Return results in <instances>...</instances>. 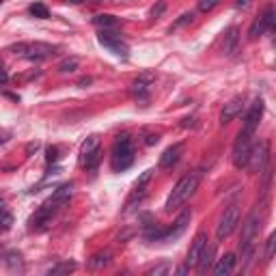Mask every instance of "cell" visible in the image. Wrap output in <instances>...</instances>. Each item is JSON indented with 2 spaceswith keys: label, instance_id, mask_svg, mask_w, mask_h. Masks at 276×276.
Returning a JSON list of instances; mask_svg holds the SVG:
<instances>
[{
  "label": "cell",
  "instance_id": "17",
  "mask_svg": "<svg viewBox=\"0 0 276 276\" xmlns=\"http://www.w3.org/2000/svg\"><path fill=\"white\" fill-rule=\"evenodd\" d=\"M181 151H184V145H181V143L170 145V147L166 149L162 155H160V169H173V166L177 164V160H179Z\"/></svg>",
  "mask_w": 276,
  "mask_h": 276
},
{
  "label": "cell",
  "instance_id": "4",
  "mask_svg": "<svg viewBox=\"0 0 276 276\" xmlns=\"http://www.w3.org/2000/svg\"><path fill=\"white\" fill-rule=\"evenodd\" d=\"M251 147H253V136L239 129L237 140H235V145H233V155H231L235 169H246L248 155H251Z\"/></svg>",
  "mask_w": 276,
  "mask_h": 276
},
{
  "label": "cell",
  "instance_id": "28",
  "mask_svg": "<svg viewBox=\"0 0 276 276\" xmlns=\"http://www.w3.org/2000/svg\"><path fill=\"white\" fill-rule=\"evenodd\" d=\"M30 15H35V18H39V20H48L50 18V11H48V7L45 4H41V2H35V4H30Z\"/></svg>",
  "mask_w": 276,
  "mask_h": 276
},
{
  "label": "cell",
  "instance_id": "1",
  "mask_svg": "<svg viewBox=\"0 0 276 276\" xmlns=\"http://www.w3.org/2000/svg\"><path fill=\"white\" fill-rule=\"evenodd\" d=\"M201 177H203L201 170H192V173L181 177V179L175 184L173 192L169 194V199H166V205H164L166 212H173V210H177L179 205H184V203L188 201L190 196L196 192V188H199Z\"/></svg>",
  "mask_w": 276,
  "mask_h": 276
},
{
  "label": "cell",
  "instance_id": "42",
  "mask_svg": "<svg viewBox=\"0 0 276 276\" xmlns=\"http://www.w3.org/2000/svg\"><path fill=\"white\" fill-rule=\"evenodd\" d=\"M248 2H251V0H235V4H237V7H246Z\"/></svg>",
  "mask_w": 276,
  "mask_h": 276
},
{
  "label": "cell",
  "instance_id": "34",
  "mask_svg": "<svg viewBox=\"0 0 276 276\" xmlns=\"http://www.w3.org/2000/svg\"><path fill=\"white\" fill-rule=\"evenodd\" d=\"M164 11H166V0H160L155 7H151V13H149V15L155 20V18H160V15H162Z\"/></svg>",
  "mask_w": 276,
  "mask_h": 276
},
{
  "label": "cell",
  "instance_id": "38",
  "mask_svg": "<svg viewBox=\"0 0 276 276\" xmlns=\"http://www.w3.org/2000/svg\"><path fill=\"white\" fill-rule=\"evenodd\" d=\"M158 140H160V136H158V134H149L145 143H147V145H155V143H158Z\"/></svg>",
  "mask_w": 276,
  "mask_h": 276
},
{
  "label": "cell",
  "instance_id": "22",
  "mask_svg": "<svg viewBox=\"0 0 276 276\" xmlns=\"http://www.w3.org/2000/svg\"><path fill=\"white\" fill-rule=\"evenodd\" d=\"M93 24H95L100 30H114V28H119V20L114 18V15H108V13L95 15V18H93Z\"/></svg>",
  "mask_w": 276,
  "mask_h": 276
},
{
  "label": "cell",
  "instance_id": "37",
  "mask_svg": "<svg viewBox=\"0 0 276 276\" xmlns=\"http://www.w3.org/2000/svg\"><path fill=\"white\" fill-rule=\"evenodd\" d=\"M7 80H9L7 71H4V69H2V65H0V86H4V85H7Z\"/></svg>",
  "mask_w": 276,
  "mask_h": 276
},
{
  "label": "cell",
  "instance_id": "46",
  "mask_svg": "<svg viewBox=\"0 0 276 276\" xmlns=\"http://www.w3.org/2000/svg\"><path fill=\"white\" fill-rule=\"evenodd\" d=\"M2 2H4V0H0V4H2Z\"/></svg>",
  "mask_w": 276,
  "mask_h": 276
},
{
  "label": "cell",
  "instance_id": "20",
  "mask_svg": "<svg viewBox=\"0 0 276 276\" xmlns=\"http://www.w3.org/2000/svg\"><path fill=\"white\" fill-rule=\"evenodd\" d=\"M237 43H239V28L237 26H231L225 33V39H222V52L227 56H231L237 50Z\"/></svg>",
  "mask_w": 276,
  "mask_h": 276
},
{
  "label": "cell",
  "instance_id": "40",
  "mask_svg": "<svg viewBox=\"0 0 276 276\" xmlns=\"http://www.w3.org/2000/svg\"><path fill=\"white\" fill-rule=\"evenodd\" d=\"M86 85H91V78H82V80L78 82V86H86Z\"/></svg>",
  "mask_w": 276,
  "mask_h": 276
},
{
  "label": "cell",
  "instance_id": "21",
  "mask_svg": "<svg viewBox=\"0 0 276 276\" xmlns=\"http://www.w3.org/2000/svg\"><path fill=\"white\" fill-rule=\"evenodd\" d=\"M74 194V184L71 181H67V184H63V186H59V188L54 190V194L50 196V203H54V205H63V203H67L69 201V196Z\"/></svg>",
  "mask_w": 276,
  "mask_h": 276
},
{
  "label": "cell",
  "instance_id": "43",
  "mask_svg": "<svg viewBox=\"0 0 276 276\" xmlns=\"http://www.w3.org/2000/svg\"><path fill=\"white\" fill-rule=\"evenodd\" d=\"M2 212H7V205H4V201L0 199V213H2Z\"/></svg>",
  "mask_w": 276,
  "mask_h": 276
},
{
  "label": "cell",
  "instance_id": "39",
  "mask_svg": "<svg viewBox=\"0 0 276 276\" xmlns=\"http://www.w3.org/2000/svg\"><path fill=\"white\" fill-rule=\"evenodd\" d=\"M39 149V143H30L28 147H26V153H33V151H37Z\"/></svg>",
  "mask_w": 276,
  "mask_h": 276
},
{
  "label": "cell",
  "instance_id": "7",
  "mask_svg": "<svg viewBox=\"0 0 276 276\" xmlns=\"http://www.w3.org/2000/svg\"><path fill=\"white\" fill-rule=\"evenodd\" d=\"M268 164H270V145L261 143V145L251 147V155H248L246 169L251 170V173H261Z\"/></svg>",
  "mask_w": 276,
  "mask_h": 276
},
{
  "label": "cell",
  "instance_id": "3",
  "mask_svg": "<svg viewBox=\"0 0 276 276\" xmlns=\"http://www.w3.org/2000/svg\"><path fill=\"white\" fill-rule=\"evenodd\" d=\"M11 52L15 56H22V59H28L33 63H41V61L50 59L54 54V48L48 43H41V41H35V43H18L11 45Z\"/></svg>",
  "mask_w": 276,
  "mask_h": 276
},
{
  "label": "cell",
  "instance_id": "31",
  "mask_svg": "<svg viewBox=\"0 0 276 276\" xmlns=\"http://www.w3.org/2000/svg\"><path fill=\"white\" fill-rule=\"evenodd\" d=\"M11 225H13L11 213H9V212L0 213V231H7V229H11Z\"/></svg>",
  "mask_w": 276,
  "mask_h": 276
},
{
  "label": "cell",
  "instance_id": "29",
  "mask_svg": "<svg viewBox=\"0 0 276 276\" xmlns=\"http://www.w3.org/2000/svg\"><path fill=\"white\" fill-rule=\"evenodd\" d=\"M74 268H76V263H74V261H63V263L54 265V268L50 270V274H67V272H71Z\"/></svg>",
  "mask_w": 276,
  "mask_h": 276
},
{
  "label": "cell",
  "instance_id": "2",
  "mask_svg": "<svg viewBox=\"0 0 276 276\" xmlns=\"http://www.w3.org/2000/svg\"><path fill=\"white\" fill-rule=\"evenodd\" d=\"M134 162V145L129 134L117 136L112 145V170H126Z\"/></svg>",
  "mask_w": 276,
  "mask_h": 276
},
{
  "label": "cell",
  "instance_id": "26",
  "mask_svg": "<svg viewBox=\"0 0 276 276\" xmlns=\"http://www.w3.org/2000/svg\"><path fill=\"white\" fill-rule=\"evenodd\" d=\"M78 65H80V61H78L76 56H69V59H63L59 63V71L61 74H74L78 69Z\"/></svg>",
  "mask_w": 276,
  "mask_h": 276
},
{
  "label": "cell",
  "instance_id": "14",
  "mask_svg": "<svg viewBox=\"0 0 276 276\" xmlns=\"http://www.w3.org/2000/svg\"><path fill=\"white\" fill-rule=\"evenodd\" d=\"M56 210H59V205H54V203L45 201L43 205H41L39 210H37V213L30 218V227H33V229H41L43 225H48L50 218L56 213Z\"/></svg>",
  "mask_w": 276,
  "mask_h": 276
},
{
  "label": "cell",
  "instance_id": "33",
  "mask_svg": "<svg viewBox=\"0 0 276 276\" xmlns=\"http://www.w3.org/2000/svg\"><path fill=\"white\" fill-rule=\"evenodd\" d=\"M170 272V265L169 263H160V265H155V268H151L147 274L151 276H160V274H169Z\"/></svg>",
  "mask_w": 276,
  "mask_h": 276
},
{
  "label": "cell",
  "instance_id": "11",
  "mask_svg": "<svg viewBox=\"0 0 276 276\" xmlns=\"http://www.w3.org/2000/svg\"><path fill=\"white\" fill-rule=\"evenodd\" d=\"M261 117H263V100H255L253 102V106H251V110L246 112V117H244V126H242V132H246V134H255V129L259 127V121H261Z\"/></svg>",
  "mask_w": 276,
  "mask_h": 276
},
{
  "label": "cell",
  "instance_id": "12",
  "mask_svg": "<svg viewBox=\"0 0 276 276\" xmlns=\"http://www.w3.org/2000/svg\"><path fill=\"white\" fill-rule=\"evenodd\" d=\"M151 177H153V170H145L143 175L136 179V184H134V190H132V194H129V199L126 203V210H129V207L134 205L136 201H140L145 194H147V186H149V181H151Z\"/></svg>",
  "mask_w": 276,
  "mask_h": 276
},
{
  "label": "cell",
  "instance_id": "15",
  "mask_svg": "<svg viewBox=\"0 0 276 276\" xmlns=\"http://www.w3.org/2000/svg\"><path fill=\"white\" fill-rule=\"evenodd\" d=\"M213 257H216V246H213V244H205V246H203V251H201V255H199V261H196L194 268L199 270L201 274L210 272L213 261H216Z\"/></svg>",
  "mask_w": 276,
  "mask_h": 276
},
{
  "label": "cell",
  "instance_id": "23",
  "mask_svg": "<svg viewBox=\"0 0 276 276\" xmlns=\"http://www.w3.org/2000/svg\"><path fill=\"white\" fill-rule=\"evenodd\" d=\"M4 263H7L9 272H22L24 270V259L18 251H9L7 255H4Z\"/></svg>",
  "mask_w": 276,
  "mask_h": 276
},
{
  "label": "cell",
  "instance_id": "44",
  "mask_svg": "<svg viewBox=\"0 0 276 276\" xmlns=\"http://www.w3.org/2000/svg\"><path fill=\"white\" fill-rule=\"evenodd\" d=\"M65 2H69V4H80L82 0H65Z\"/></svg>",
  "mask_w": 276,
  "mask_h": 276
},
{
  "label": "cell",
  "instance_id": "27",
  "mask_svg": "<svg viewBox=\"0 0 276 276\" xmlns=\"http://www.w3.org/2000/svg\"><path fill=\"white\" fill-rule=\"evenodd\" d=\"M100 160H102V151H100V147H97L95 151H91L86 158H82V162H85L86 170H95L97 164H100Z\"/></svg>",
  "mask_w": 276,
  "mask_h": 276
},
{
  "label": "cell",
  "instance_id": "41",
  "mask_svg": "<svg viewBox=\"0 0 276 276\" xmlns=\"http://www.w3.org/2000/svg\"><path fill=\"white\" fill-rule=\"evenodd\" d=\"M188 265H181V268H177V274H188Z\"/></svg>",
  "mask_w": 276,
  "mask_h": 276
},
{
  "label": "cell",
  "instance_id": "24",
  "mask_svg": "<svg viewBox=\"0 0 276 276\" xmlns=\"http://www.w3.org/2000/svg\"><path fill=\"white\" fill-rule=\"evenodd\" d=\"M108 261H110V255L108 253H97V255H93L91 259H88V268L91 270H100L104 268V265H108Z\"/></svg>",
  "mask_w": 276,
  "mask_h": 276
},
{
  "label": "cell",
  "instance_id": "35",
  "mask_svg": "<svg viewBox=\"0 0 276 276\" xmlns=\"http://www.w3.org/2000/svg\"><path fill=\"white\" fill-rule=\"evenodd\" d=\"M45 158H48V162H56L59 160V147H48V151H45Z\"/></svg>",
  "mask_w": 276,
  "mask_h": 276
},
{
  "label": "cell",
  "instance_id": "8",
  "mask_svg": "<svg viewBox=\"0 0 276 276\" xmlns=\"http://www.w3.org/2000/svg\"><path fill=\"white\" fill-rule=\"evenodd\" d=\"M97 41L104 45V48H108L112 52V54H117V56H123V59H127V54H129V48H127V43L123 41L121 37H119L114 30H102L100 35H97Z\"/></svg>",
  "mask_w": 276,
  "mask_h": 276
},
{
  "label": "cell",
  "instance_id": "36",
  "mask_svg": "<svg viewBox=\"0 0 276 276\" xmlns=\"http://www.w3.org/2000/svg\"><path fill=\"white\" fill-rule=\"evenodd\" d=\"M188 22H192V13H184V15H181V18L173 24V28H179L181 24H188Z\"/></svg>",
  "mask_w": 276,
  "mask_h": 276
},
{
  "label": "cell",
  "instance_id": "10",
  "mask_svg": "<svg viewBox=\"0 0 276 276\" xmlns=\"http://www.w3.org/2000/svg\"><path fill=\"white\" fill-rule=\"evenodd\" d=\"M259 229H261V218H259L257 212L248 213V218L242 222V233H239V251L246 246H251L255 235L259 233Z\"/></svg>",
  "mask_w": 276,
  "mask_h": 276
},
{
  "label": "cell",
  "instance_id": "13",
  "mask_svg": "<svg viewBox=\"0 0 276 276\" xmlns=\"http://www.w3.org/2000/svg\"><path fill=\"white\" fill-rule=\"evenodd\" d=\"M242 106H244V97H242V95L231 97V100L225 104L222 112H220V126H227V123H231L233 119H235L237 114L242 112Z\"/></svg>",
  "mask_w": 276,
  "mask_h": 276
},
{
  "label": "cell",
  "instance_id": "32",
  "mask_svg": "<svg viewBox=\"0 0 276 276\" xmlns=\"http://www.w3.org/2000/svg\"><path fill=\"white\" fill-rule=\"evenodd\" d=\"M218 2H220V0H199V11H203V13H210Z\"/></svg>",
  "mask_w": 276,
  "mask_h": 276
},
{
  "label": "cell",
  "instance_id": "16",
  "mask_svg": "<svg viewBox=\"0 0 276 276\" xmlns=\"http://www.w3.org/2000/svg\"><path fill=\"white\" fill-rule=\"evenodd\" d=\"M205 244H207V235H205V233H203V231L196 233V237L192 239V244H190L188 259H186V265H188V268H194V265H196V261H199V255H201Z\"/></svg>",
  "mask_w": 276,
  "mask_h": 276
},
{
  "label": "cell",
  "instance_id": "45",
  "mask_svg": "<svg viewBox=\"0 0 276 276\" xmlns=\"http://www.w3.org/2000/svg\"><path fill=\"white\" fill-rule=\"evenodd\" d=\"M93 2H102V0H93Z\"/></svg>",
  "mask_w": 276,
  "mask_h": 276
},
{
  "label": "cell",
  "instance_id": "19",
  "mask_svg": "<svg viewBox=\"0 0 276 276\" xmlns=\"http://www.w3.org/2000/svg\"><path fill=\"white\" fill-rule=\"evenodd\" d=\"M235 255L233 253H227L225 257H220L216 261V265H212V270H213V274L216 276H229L233 272V270H235Z\"/></svg>",
  "mask_w": 276,
  "mask_h": 276
},
{
  "label": "cell",
  "instance_id": "9",
  "mask_svg": "<svg viewBox=\"0 0 276 276\" xmlns=\"http://www.w3.org/2000/svg\"><path fill=\"white\" fill-rule=\"evenodd\" d=\"M190 218H192V210H190V207H186V210L181 212L179 216H177V220L173 222V227L166 229V231L162 233L160 242L169 244V242H175V239H179V237L186 233V229H188V225H190Z\"/></svg>",
  "mask_w": 276,
  "mask_h": 276
},
{
  "label": "cell",
  "instance_id": "18",
  "mask_svg": "<svg viewBox=\"0 0 276 276\" xmlns=\"http://www.w3.org/2000/svg\"><path fill=\"white\" fill-rule=\"evenodd\" d=\"M151 80H153V76H151V74H143V76H138L136 80H134V85H132V95L136 97L138 102H145V100H147Z\"/></svg>",
  "mask_w": 276,
  "mask_h": 276
},
{
  "label": "cell",
  "instance_id": "6",
  "mask_svg": "<svg viewBox=\"0 0 276 276\" xmlns=\"http://www.w3.org/2000/svg\"><path fill=\"white\" fill-rule=\"evenodd\" d=\"M274 18H276L274 4H268V7H265V11H263L261 15H257V18H255L251 30H248V37H251V39H257V37H261V35L268 33V30H272V28H274Z\"/></svg>",
  "mask_w": 276,
  "mask_h": 276
},
{
  "label": "cell",
  "instance_id": "5",
  "mask_svg": "<svg viewBox=\"0 0 276 276\" xmlns=\"http://www.w3.org/2000/svg\"><path fill=\"white\" fill-rule=\"evenodd\" d=\"M239 225V207L237 205H229L225 213L220 216V220H218V227H216V237L220 239H227L231 235L233 231H235V227Z\"/></svg>",
  "mask_w": 276,
  "mask_h": 276
},
{
  "label": "cell",
  "instance_id": "25",
  "mask_svg": "<svg viewBox=\"0 0 276 276\" xmlns=\"http://www.w3.org/2000/svg\"><path fill=\"white\" fill-rule=\"evenodd\" d=\"M97 147H100V136H95V134H93V136H88L85 143H82V147H80V155L82 158H86L88 153H91V151H95Z\"/></svg>",
  "mask_w": 276,
  "mask_h": 276
},
{
  "label": "cell",
  "instance_id": "30",
  "mask_svg": "<svg viewBox=\"0 0 276 276\" xmlns=\"http://www.w3.org/2000/svg\"><path fill=\"white\" fill-rule=\"evenodd\" d=\"M274 244H276V235L272 233V235L268 237V242H265V261H270V259L274 257Z\"/></svg>",
  "mask_w": 276,
  "mask_h": 276
}]
</instances>
